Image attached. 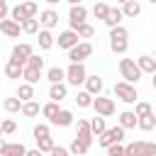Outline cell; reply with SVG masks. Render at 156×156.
I'll use <instances>...</instances> for the list:
<instances>
[{
  "mask_svg": "<svg viewBox=\"0 0 156 156\" xmlns=\"http://www.w3.org/2000/svg\"><path fill=\"white\" fill-rule=\"evenodd\" d=\"M136 127H139L141 132H151V129H156V115L151 112V115H146V117H139V119H136Z\"/></svg>",
  "mask_w": 156,
  "mask_h": 156,
  "instance_id": "cell-27",
  "label": "cell"
},
{
  "mask_svg": "<svg viewBox=\"0 0 156 156\" xmlns=\"http://www.w3.org/2000/svg\"><path fill=\"white\" fill-rule=\"evenodd\" d=\"M122 17H124V15H122L119 7H110V10H107V17H105V24H107L110 29H115V27L122 24Z\"/></svg>",
  "mask_w": 156,
  "mask_h": 156,
  "instance_id": "cell-21",
  "label": "cell"
},
{
  "mask_svg": "<svg viewBox=\"0 0 156 156\" xmlns=\"http://www.w3.org/2000/svg\"><path fill=\"white\" fill-rule=\"evenodd\" d=\"M51 124H56V127H71V124H73V112H71V110H61L58 117H56Z\"/></svg>",
  "mask_w": 156,
  "mask_h": 156,
  "instance_id": "cell-29",
  "label": "cell"
},
{
  "mask_svg": "<svg viewBox=\"0 0 156 156\" xmlns=\"http://www.w3.org/2000/svg\"><path fill=\"white\" fill-rule=\"evenodd\" d=\"M119 76H122V80L124 83H129V85H134V83H139L141 80V71H139V66H136V61L134 58H119Z\"/></svg>",
  "mask_w": 156,
  "mask_h": 156,
  "instance_id": "cell-2",
  "label": "cell"
},
{
  "mask_svg": "<svg viewBox=\"0 0 156 156\" xmlns=\"http://www.w3.org/2000/svg\"><path fill=\"white\" fill-rule=\"evenodd\" d=\"M127 156H156V144L154 141H129L124 144Z\"/></svg>",
  "mask_w": 156,
  "mask_h": 156,
  "instance_id": "cell-3",
  "label": "cell"
},
{
  "mask_svg": "<svg viewBox=\"0 0 156 156\" xmlns=\"http://www.w3.org/2000/svg\"><path fill=\"white\" fill-rule=\"evenodd\" d=\"M39 20L34 17V20H27V22H22V32H27V34H39Z\"/></svg>",
  "mask_w": 156,
  "mask_h": 156,
  "instance_id": "cell-37",
  "label": "cell"
},
{
  "mask_svg": "<svg viewBox=\"0 0 156 156\" xmlns=\"http://www.w3.org/2000/svg\"><path fill=\"white\" fill-rule=\"evenodd\" d=\"M105 151H107L105 156H127L124 144H115V146H110V149H105Z\"/></svg>",
  "mask_w": 156,
  "mask_h": 156,
  "instance_id": "cell-44",
  "label": "cell"
},
{
  "mask_svg": "<svg viewBox=\"0 0 156 156\" xmlns=\"http://www.w3.org/2000/svg\"><path fill=\"white\" fill-rule=\"evenodd\" d=\"M0 127H2V134H15V132H17L15 119H2V122H0Z\"/></svg>",
  "mask_w": 156,
  "mask_h": 156,
  "instance_id": "cell-45",
  "label": "cell"
},
{
  "mask_svg": "<svg viewBox=\"0 0 156 156\" xmlns=\"http://www.w3.org/2000/svg\"><path fill=\"white\" fill-rule=\"evenodd\" d=\"M110 49H112L115 54H127L129 41H127V39H110Z\"/></svg>",
  "mask_w": 156,
  "mask_h": 156,
  "instance_id": "cell-34",
  "label": "cell"
},
{
  "mask_svg": "<svg viewBox=\"0 0 156 156\" xmlns=\"http://www.w3.org/2000/svg\"><path fill=\"white\" fill-rule=\"evenodd\" d=\"M2 107L7 110V112H22V102L17 100V98H5V102H2Z\"/></svg>",
  "mask_w": 156,
  "mask_h": 156,
  "instance_id": "cell-35",
  "label": "cell"
},
{
  "mask_svg": "<svg viewBox=\"0 0 156 156\" xmlns=\"http://www.w3.org/2000/svg\"><path fill=\"white\" fill-rule=\"evenodd\" d=\"M88 144H83V141H78V139H73L71 141V146H68V154H73V156H85L88 154Z\"/></svg>",
  "mask_w": 156,
  "mask_h": 156,
  "instance_id": "cell-33",
  "label": "cell"
},
{
  "mask_svg": "<svg viewBox=\"0 0 156 156\" xmlns=\"http://www.w3.org/2000/svg\"><path fill=\"white\" fill-rule=\"evenodd\" d=\"M32 134H34V139L39 141V139H46V136H51V129H49V124H37Z\"/></svg>",
  "mask_w": 156,
  "mask_h": 156,
  "instance_id": "cell-40",
  "label": "cell"
},
{
  "mask_svg": "<svg viewBox=\"0 0 156 156\" xmlns=\"http://www.w3.org/2000/svg\"><path fill=\"white\" fill-rule=\"evenodd\" d=\"M107 10H110V5H107V2H95V7H93V15H95L98 20H102V22H105V17H107Z\"/></svg>",
  "mask_w": 156,
  "mask_h": 156,
  "instance_id": "cell-39",
  "label": "cell"
},
{
  "mask_svg": "<svg viewBox=\"0 0 156 156\" xmlns=\"http://www.w3.org/2000/svg\"><path fill=\"white\" fill-rule=\"evenodd\" d=\"M24 154H27V146L22 141H10V144H5L0 156H24Z\"/></svg>",
  "mask_w": 156,
  "mask_h": 156,
  "instance_id": "cell-20",
  "label": "cell"
},
{
  "mask_svg": "<svg viewBox=\"0 0 156 156\" xmlns=\"http://www.w3.org/2000/svg\"><path fill=\"white\" fill-rule=\"evenodd\" d=\"M22 105L24 102H32L37 95H34V85H29V83H20V88H17V95H15Z\"/></svg>",
  "mask_w": 156,
  "mask_h": 156,
  "instance_id": "cell-17",
  "label": "cell"
},
{
  "mask_svg": "<svg viewBox=\"0 0 156 156\" xmlns=\"http://www.w3.org/2000/svg\"><path fill=\"white\" fill-rule=\"evenodd\" d=\"M102 88H105V83H102L100 76H88L85 78V93H90L93 98H98L102 93Z\"/></svg>",
  "mask_w": 156,
  "mask_h": 156,
  "instance_id": "cell-15",
  "label": "cell"
},
{
  "mask_svg": "<svg viewBox=\"0 0 156 156\" xmlns=\"http://www.w3.org/2000/svg\"><path fill=\"white\" fill-rule=\"evenodd\" d=\"M88 22V7L85 5H71L68 7V27L76 32L80 24Z\"/></svg>",
  "mask_w": 156,
  "mask_h": 156,
  "instance_id": "cell-6",
  "label": "cell"
},
{
  "mask_svg": "<svg viewBox=\"0 0 156 156\" xmlns=\"http://www.w3.org/2000/svg\"><path fill=\"white\" fill-rule=\"evenodd\" d=\"M66 95H68V85H66V83H56V85L49 88L51 102H61V100H66Z\"/></svg>",
  "mask_w": 156,
  "mask_h": 156,
  "instance_id": "cell-19",
  "label": "cell"
},
{
  "mask_svg": "<svg viewBox=\"0 0 156 156\" xmlns=\"http://www.w3.org/2000/svg\"><path fill=\"white\" fill-rule=\"evenodd\" d=\"M37 41H39V49L46 51V49H51V46L56 44V37H54L51 32H46V29H39V39H37Z\"/></svg>",
  "mask_w": 156,
  "mask_h": 156,
  "instance_id": "cell-25",
  "label": "cell"
},
{
  "mask_svg": "<svg viewBox=\"0 0 156 156\" xmlns=\"http://www.w3.org/2000/svg\"><path fill=\"white\" fill-rule=\"evenodd\" d=\"M56 44H58V49H66V51H71V49L78 44V34H76L73 29H66V32H61V34H58Z\"/></svg>",
  "mask_w": 156,
  "mask_h": 156,
  "instance_id": "cell-13",
  "label": "cell"
},
{
  "mask_svg": "<svg viewBox=\"0 0 156 156\" xmlns=\"http://www.w3.org/2000/svg\"><path fill=\"white\" fill-rule=\"evenodd\" d=\"M22 71H24V66H20L15 61H7L5 63V76L7 78H22Z\"/></svg>",
  "mask_w": 156,
  "mask_h": 156,
  "instance_id": "cell-30",
  "label": "cell"
},
{
  "mask_svg": "<svg viewBox=\"0 0 156 156\" xmlns=\"http://www.w3.org/2000/svg\"><path fill=\"white\" fill-rule=\"evenodd\" d=\"M37 15H39V5L37 2H20V5L10 7V20H15L20 27H22V22L34 20Z\"/></svg>",
  "mask_w": 156,
  "mask_h": 156,
  "instance_id": "cell-1",
  "label": "cell"
},
{
  "mask_svg": "<svg viewBox=\"0 0 156 156\" xmlns=\"http://www.w3.org/2000/svg\"><path fill=\"white\" fill-rule=\"evenodd\" d=\"M7 15H10V5H7L5 0H0V22L7 20Z\"/></svg>",
  "mask_w": 156,
  "mask_h": 156,
  "instance_id": "cell-46",
  "label": "cell"
},
{
  "mask_svg": "<svg viewBox=\"0 0 156 156\" xmlns=\"http://www.w3.org/2000/svg\"><path fill=\"white\" fill-rule=\"evenodd\" d=\"M93 107H95V115L98 117H112L115 115V100L112 98H105V95H98L95 100H93Z\"/></svg>",
  "mask_w": 156,
  "mask_h": 156,
  "instance_id": "cell-9",
  "label": "cell"
},
{
  "mask_svg": "<svg viewBox=\"0 0 156 156\" xmlns=\"http://www.w3.org/2000/svg\"><path fill=\"white\" fill-rule=\"evenodd\" d=\"M115 95H117L124 105H134V102H136V88L129 85V83H124V80H117V83H115Z\"/></svg>",
  "mask_w": 156,
  "mask_h": 156,
  "instance_id": "cell-7",
  "label": "cell"
},
{
  "mask_svg": "<svg viewBox=\"0 0 156 156\" xmlns=\"http://www.w3.org/2000/svg\"><path fill=\"white\" fill-rule=\"evenodd\" d=\"M24 156H44V154H41L39 149H27V154H24Z\"/></svg>",
  "mask_w": 156,
  "mask_h": 156,
  "instance_id": "cell-48",
  "label": "cell"
},
{
  "mask_svg": "<svg viewBox=\"0 0 156 156\" xmlns=\"http://www.w3.org/2000/svg\"><path fill=\"white\" fill-rule=\"evenodd\" d=\"M54 146H56V144H54V136H46V139H39V141H37V149H39L41 154H51Z\"/></svg>",
  "mask_w": 156,
  "mask_h": 156,
  "instance_id": "cell-36",
  "label": "cell"
},
{
  "mask_svg": "<svg viewBox=\"0 0 156 156\" xmlns=\"http://www.w3.org/2000/svg\"><path fill=\"white\" fill-rule=\"evenodd\" d=\"M27 66H29V68H39V71H44V58H41L39 54H32L29 61H27Z\"/></svg>",
  "mask_w": 156,
  "mask_h": 156,
  "instance_id": "cell-43",
  "label": "cell"
},
{
  "mask_svg": "<svg viewBox=\"0 0 156 156\" xmlns=\"http://www.w3.org/2000/svg\"><path fill=\"white\" fill-rule=\"evenodd\" d=\"M151 88H154V90H156V73H154V76H151Z\"/></svg>",
  "mask_w": 156,
  "mask_h": 156,
  "instance_id": "cell-50",
  "label": "cell"
},
{
  "mask_svg": "<svg viewBox=\"0 0 156 156\" xmlns=\"http://www.w3.org/2000/svg\"><path fill=\"white\" fill-rule=\"evenodd\" d=\"M5 144H7V141H5L2 136H0V154H2V149H5Z\"/></svg>",
  "mask_w": 156,
  "mask_h": 156,
  "instance_id": "cell-49",
  "label": "cell"
},
{
  "mask_svg": "<svg viewBox=\"0 0 156 156\" xmlns=\"http://www.w3.org/2000/svg\"><path fill=\"white\" fill-rule=\"evenodd\" d=\"M90 54H93V44H90V41H78V44L68 51V61H71V63H83Z\"/></svg>",
  "mask_w": 156,
  "mask_h": 156,
  "instance_id": "cell-8",
  "label": "cell"
},
{
  "mask_svg": "<svg viewBox=\"0 0 156 156\" xmlns=\"http://www.w3.org/2000/svg\"><path fill=\"white\" fill-rule=\"evenodd\" d=\"M58 112H61L58 102H51V100H49L46 105H41V115L46 117V122H49V124H51V122H54V119L58 117Z\"/></svg>",
  "mask_w": 156,
  "mask_h": 156,
  "instance_id": "cell-23",
  "label": "cell"
},
{
  "mask_svg": "<svg viewBox=\"0 0 156 156\" xmlns=\"http://www.w3.org/2000/svg\"><path fill=\"white\" fill-rule=\"evenodd\" d=\"M117 124H119L124 132H127V129H134V127H136V115H134L132 110H124V112H119Z\"/></svg>",
  "mask_w": 156,
  "mask_h": 156,
  "instance_id": "cell-18",
  "label": "cell"
},
{
  "mask_svg": "<svg viewBox=\"0 0 156 156\" xmlns=\"http://www.w3.org/2000/svg\"><path fill=\"white\" fill-rule=\"evenodd\" d=\"M119 10H122V15H124V17H136V15L141 12V5H139V2H134V0H124Z\"/></svg>",
  "mask_w": 156,
  "mask_h": 156,
  "instance_id": "cell-24",
  "label": "cell"
},
{
  "mask_svg": "<svg viewBox=\"0 0 156 156\" xmlns=\"http://www.w3.org/2000/svg\"><path fill=\"white\" fill-rule=\"evenodd\" d=\"M129 37V32H127V27H115V29H110V39H127Z\"/></svg>",
  "mask_w": 156,
  "mask_h": 156,
  "instance_id": "cell-42",
  "label": "cell"
},
{
  "mask_svg": "<svg viewBox=\"0 0 156 156\" xmlns=\"http://www.w3.org/2000/svg\"><path fill=\"white\" fill-rule=\"evenodd\" d=\"M56 24H58V12H56L54 7H46V10L39 12V27H41V29L51 32Z\"/></svg>",
  "mask_w": 156,
  "mask_h": 156,
  "instance_id": "cell-11",
  "label": "cell"
},
{
  "mask_svg": "<svg viewBox=\"0 0 156 156\" xmlns=\"http://www.w3.org/2000/svg\"><path fill=\"white\" fill-rule=\"evenodd\" d=\"M34 54V49H32V44H15L12 46V54H10V61H15V63H20V66H27V61H29V56Z\"/></svg>",
  "mask_w": 156,
  "mask_h": 156,
  "instance_id": "cell-10",
  "label": "cell"
},
{
  "mask_svg": "<svg viewBox=\"0 0 156 156\" xmlns=\"http://www.w3.org/2000/svg\"><path fill=\"white\" fill-rule=\"evenodd\" d=\"M76 139L78 141H83V144H93V132H90V122L88 119H78V124H76Z\"/></svg>",
  "mask_w": 156,
  "mask_h": 156,
  "instance_id": "cell-12",
  "label": "cell"
},
{
  "mask_svg": "<svg viewBox=\"0 0 156 156\" xmlns=\"http://www.w3.org/2000/svg\"><path fill=\"white\" fill-rule=\"evenodd\" d=\"M39 112H41V105H39L37 100H32V102H24V105H22V115H24V117H37Z\"/></svg>",
  "mask_w": 156,
  "mask_h": 156,
  "instance_id": "cell-32",
  "label": "cell"
},
{
  "mask_svg": "<svg viewBox=\"0 0 156 156\" xmlns=\"http://www.w3.org/2000/svg\"><path fill=\"white\" fill-rule=\"evenodd\" d=\"M76 34H78V39H90V37L95 34V27L85 22V24H80V27L76 29Z\"/></svg>",
  "mask_w": 156,
  "mask_h": 156,
  "instance_id": "cell-38",
  "label": "cell"
},
{
  "mask_svg": "<svg viewBox=\"0 0 156 156\" xmlns=\"http://www.w3.org/2000/svg\"><path fill=\"white\" fill-rule=\"evenodd\" d=\"M122 139H124V129L117 124V127H107L105 134L98 136V144H100L102 149H110V146H115V144H122Z\"/></svg>",
  "mask_w": 156,
  "mask_h": 156,
  "instance_id": "cell-4",
  "label": "cell"
},
{
  "mask_svg": "<svg viewBox=\"0 0 156 156\" xmlns=\"http://www.w3.org/2000/svg\"><path fill=\"white\" fill-rule=\"evenodd\" d=\"M0 32H2L5 37H10V39H17V37H20V32H22V27H20L15 20H10V17H7V20H2V22H0Z\"/></svg>",
  "mask_w": 156,
  "mask_h": 156,
  "instance_id": "cell-14",
  "label": "cell"
},
{
  "mask_svg": "<svg viewBox=\"0 0 156 156\" xmlns=\"http://www.w3.org/2000/svg\"><path fill=\"white\" fill-rule=\"evenodd\" d=\"M93 100H95V98H93L90 93H85V90H78V93H76V105H78V107H93Z\"/></svg>",
  "mask_w": 156,
  "mask_h": 156,
  "instance_id": "cell-31",
  "label": "cell"
},
{
  "mask_svg": "<svg viewBox=\"0 0 156 156\" xmlns=\"http://www.w3.org/2000/svg\"><path fill=\"white\" fill-rule=\"evenodd\" d=\"M151 112H154V110H151V105H149V102H144V100H141V102H136V110H134L136 119H139V117H146V115H151Z\"/></svg>",
  "mask_w": 156,
  "mask_h": 156,
  "instance_id": "cell-41",
  "label": "cell"
},
{
  "mask_svg": "<svg viewBox=\"0 0 156 156\" xmlns=\"http://www.w3.org/2000/svg\"><path fill=\"white\" fill-rule=\"evenodd\" d=\"M22 78H24V83H29V85H37V83H39V78H41V71H39V68H29V66H24V71H22Z\"/></svg>",
  "mask_w": 156,
  "mask_h": 156,
  "instance_id": "cell-26",
  "label": "cell"
},
{
  "mask_svg": "<svg viewBox=\"0 0 156 156\" xmlns=\"http://www.w3.org/2000/svg\"><path fill=\"white\" fill-rule=\"evenodd\" d=\"M136 66H139V71L141 73H156V58L154 56H149V54H144V56H139L136 58Z\"/></svg>",
  "mask_w": 156,
  "mask_h": 156,
  "instance_id": "cell-16",
  "label": "cell"
},
{
  "mask_svg": "<svg viewBox=\"0 0 156 156\" xmlns=\"http://www.w3.org/2000/svg\"><path fill=\"white\" fill-rule=\"evenodd\" d=\"M0 136H2V127H0Z\"/></svg>",
  "mask_w": 156,
  "mask_h": 156,
  "instance_id": "cell-51",
  "label": "cell"
},
{
  "mask_svg": "<svg viewBox=\"0 0 156 156\" xmlns=\"http://www.w3.org/2000/svg\"><path fill=\"white\" fill-rule=\"evenodd\" d=\"M63 71H66V83L76 85V88L80 83H85V78H88V71L83 63H68V68H63Z\"/></svg>",
  "mask_w": 156,
  "mask_h": 156,
  "instance_id": "cell-5",
  "label": "cell"
},
{
  "mask_svg": "<svg viewBox=\"0 0 156 156\" xmlns=\"http://www.w3.org/2000/svg\"><path fill=\"white\" fill-rule=\"evenodd\" d=\"M49 156H71V154H68V149H63V146H54V151H51Z\"/></svg>",
  "mask_w": 156,
  "mask_h": 156,
  "instance_id": "cell-47",
  "label": "cell"
},
{
  "mask_svg": "<svg viewBox=\"0 0 156 156\" xmlns=\"http://www.w3.org/2000/svg\"><path fill=\"white\" fill-rule=\"evenodd\" d=\"M105 129H107V124H105V117H93L90 119V132H93V136H102L105 134Z\"/></svg>",
  "mask_w": 156,
  "mask_h": 156,
  "instance_id": "cell-28",
  "label": "cell"
},
{
  "mask_svg": "<svg viewBox=\"0 0 156 156\" xmlns=\"http://www.w3.org/2000/svg\"><path fill=\"white\" fill-rule=\"evenodd\" d=\"M46 80H49L51 85H56V83H63V80H66V71H63L61 66H51V68L46 71Z\"/></svg>",
  "mask_w": 156,
  "mask_h": 156,
  "instance_id": "cell-22",
  "label": "cell"
}]
</instances>
